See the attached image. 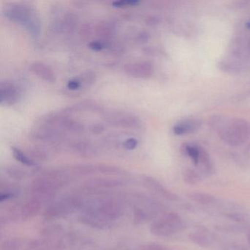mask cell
<instances>
[{
  "label": "cell",
  "mask_w": 250,
  "mask_h": 250,
  "mask_svg": "<svg viewBox=\"0 0 250 250\" xmlns=\"http://www.w3.org/2000/svg\"><path fill=\"white\" fill-rule=\"evenodd\" d=\"M139 39H140V41H146L148 39V35L146 33H141L139 35Z\"/></svg>",
  "instance_id": "38"
},
{
  "label": "cell",
  "mask_w": 250,
  "mask_h": 250,
  "mask_svg": "<svg viewBox=\"0 0 250 250\" xmlns=\"http://www.w3.org/2000/svg\"><path fill=\"white\" fill-rule=\"evenodd\" d=\"M186 153L191 158L196 166L199 165L200 156V148L197 146H187L185 147Z\"/></svg>",
  "instance_id": "26"
},
{
  "label": "cell",
  "mask_w": 250,
  "mask_h": 250,
  "mask_svg": "<svg viewBox=\"0 0 250 250\" xmlns=\"http://www.w3.org/2000/svg\"><path fill=\"white\" fill-rule=\"evenodd\" d=\"M143 183L145 187L148 189L151 190L156 194H159L161 197H164L169 201H177L178 197L175 193L167 189L162 184L155 178L150 176H143Z\"/></svg>",
  "instance_id": "9"
},
{
  "label": "cell",
  "mask_w": 250,
  "mask_h": 250,
  "mask_svg": "<svg viewBox=\"0 0 250 250\" xmlns=\"http://www.w3.org/2000/svg\"><path fill=\"white\" fill-rule=\"evenodd\" d=\"M140 250H168L163 246L159 245V244H152L145 246L144 247Z\"/></svg>",
  "instance_id": "35"
},
{
  "label": "cell",
  "mask_w": 250,
  "mask_h": 250,
  "mask_svg": "<svg viewBox=\"0 0 250 250\" xmlns=\"http://www.w3.org/2000/svg\"><path fill=\"white\" fill-rule=\"evenodd\" d=\"M40 202L36 199H33L24 203L15 215L20 220H27L36 216L40 211Z\"/></svg>",
  "instance_id": "13"
},
{
  "label": "cell",
  "mask_w": 250,
  "mask_h": 250,
  "mask_svg": "<svg viewBox=\"0 0 250 250\" xmlns=\"http://www.w3.org/2000/svg\"><path fill=\"white\" fill-rule=\"evenodd\" d=\"M29 247L31 250H62L64 244L61 240L55 238H43L32 241Z\"/></svg>",
  "instance_id": "11"
},
{
  "label": "cell",
  "mask_w": 250,
  "mask_h": 250,
  "mask_svg": "<svg viewBox=\"0 0 250 250\" xmlns=\"http://www.w3.org/2000/svg\"><path fill=\"white\" fill-rule=\"evenodd\" d=\"M247 27H248V28L250 29V22L247 23Z\"/></svg>",
  "instance_id": "40"
},
{
  "label": "cell",
  "mask_w": 250,
  "mask_h": 250,
  "mask_svg": "<svg viewBox=\"0 0 250 250\" xmlns=\"http://www.w3.org/2000/svg\"><path fill=\"white\" fill-rule=\"evenodd\" d=\"M87 213L109 222V221L115 220L122 216L123 208L119 203L113 200H99L88 206Z\"/></svg>",
  "instance_id": "4"
},
{
  "label": "cell",
  "mask_w": 250,
  "mask_h": 250,
  "mask_svg": "<svg viewBox=\"0 0 250 250\" xmlns=\"http://www.w3.org/2000/svg\"><path fill=\"white\" fill-rule=\"evenodd\" d=\"M66 135V133L63 130L42 124L33 128L29 134V137L31 140L50 144L65 141Z\"/></svg>",
  "instance_id": "6"
},
{
  "label": "cell",
  "mask_w": 250,
  "mask_h": 250,
  "mask_svg": "<svg viewBox=\"0 0 250 250\" xmlns=\"http://www.w3.org/2000/svg\"><path fill=\"white\" fill-rule=\"evenodd\" d=\"M184 228V222L178 213L168 212L155 221L150 227L153 235L161 238L173 236Z\"/></svg>",
  "instance_id": "2"
},
{
  "label": "cell",
  "mask_w": 250,
  "mask_h": 250,
  "mask_svg": "<svg viewBox=\"0 0 250 250\" xmlns=\"http://www.w3.org/2000/svg\"><path fill=\"white\" fill-rule=\"evenodd\" d=\"M93 30L96 36L104 42L112 39L115 33L113 24L107 21H101L95 26Z\"/></svg>",
  "instance_id": "17"
},
{
  "label": "cell",
  "mask_w": 250,
  "mask_h": 250,
  "mask_svg": "<svg viewBox=\"0 0 250 250\" xmlns=\"http://www.w3.org/2000/svg\"><path fill=\"white\" fill-rule=\"evenodd\" d=\"M90 131L94 134H101L104 131V126L101 124H93L90 127Z\"/></svg>",
  "instance_id": "33"
},
{
  "label": "cell",
  "mask_w": 250,
  "mask_h": 250,
  "mask_svg": "<svg viewBox=\"0 0 250 250\" xmlns=\"http://www.w3.org/2000/svg\"><path fill=\"white\" fill-rule=\"evenodd\" d=\"M83 86H84V84L83 83L81 77L72 79V80H69L68 83H67V87L70 90H72V91H75V90H78L80 88H83Z\"/></svg>",
  "instance_id": "29"
},
{
  "label": "cell",
  "mask_w": 250,
  "mask_h": 250,
  "mask_svg": "<svg viewBox=\"0 0 250 250\" xmlns=\"http://www.w3.org/2000/svg\"><path fill=\"white\" fill-rule=\"evenodd\" d=\"M11 150H12L13 156H14V159L20 163L22 164V165L28 167H33L36 165L33 159H30V157L24 154L21 150L17 148V147H11Z\"/></svg>",
  "instance_id": "23"
},
{
  "label": "cell",
  "mask_w": 250,
  "mask_h": 250,
  "mask_svg": "<svg viewBox=\"0 0 250 250\" xmlns=\"http://www.w3.org/2000/svg\"><path fill=\"white\" fill-rule=\"evenodd\" d=\"M70 147L76 153L85 157L94 156L96 153L94 146L86 140H74L70 144Z\"/></svg>",
  "instance_id": "16"
},
{
  "label": "cell",
  "mask_w": 250,
  "mask_h": 250,
  "mask_svg": "<svg viewBox=\"0 0 250 250\" xmlns=\"http://www.w3.org/2000/svg\"><path fill=\"white\" fill-rule=\"evenodd\" d=\"M79 220L84 225L99 228V229L107 228L109 225V222L107 221L104 220V219L91 214V213H87V212L84 214H82V216L79 218Z\"/></svg>",
  "instance_id": "18"
},
{
  "label": "cell",
  "mask_w": 250,
  "mask_h": 250,
  "mask_svg": "<svg viewBox=\"0 0 250 250\" xmlns=\"http://www.w3.org/2000/svg\"><path fill=\"white\" fill-rule=\"evenodd\" d=\"M184 180L189 185H197L201 181V178L194 169H187L184 172Z\"/></svg>",
  "instance_id": "25"
},
{
  "label": "cell",
  "mask_w": 250,
  "mask_h": 250,
  "mask_svg": "<svg viewBox=\"0 0 250 250\" xmlns=\"http://www.w3.org/2000/svg\"><path fill=\"white\" fill-rule=\"evenodd\" d=\"M8 173H9L11 176L15 178H22L23 175H24V172H23L22 171L20 170L18 168L14 167L10 168V169H8Z\"/></svg>",
  "instance_id": "34"
},
{
  "label": "cell",
  "mask_w": 250,
  "mask_h": 250,
  "mask_svg": "<svg viewBox=\"0 0 250 250\" xmlns=\"http://www.w3.org/2000/svg\"><path fill=\"white\" fill-rule=\"evenodd\" d=\"M3 13L8 20L23 26L33 38L40 36V19L33 7L22 4H12L6 6Z\"/></svg>",
  "instance_id": "1"
},
{
  "label": "cell",
  "mask_w": 250,
  "mask_h": 250,
  "mask_svg": "<svg viewBox=\"0 0 250 250\" xmlns=\"http://www.w3.org/2000/svg\"><path fill=\"white\" fill-rule=\"evenodd\" d=\"M30 71L46 83H54L56 81V76L52 68L43 62H33L30 65Z\"/></svg>",
  "instance_id": "10"
},
{
  "label": "cell",
  "mask_w": 250,
  "mask_h": 250,
  "mask_svg": "<svg viewBox=\"0 0 250 250\" xmlns=\"http://www.w3.org/2000/svg\"><path fill=\"white\" fill-rule=\"evenodd\" d=\"M140 3L138 0H119V1H114L112 2V6L115 8H126V7L137 6Z\"/></svg>",
  "instance_id": "28"
},
{
  "label": "cell",
  "mask_w": 250,
  "mask_h": 250,
  "mask_svg": "<svg viewBox=\"0 0 250 250\" xmlns=\"http://www.w3.org/2000/svg\"><path fill=\"white\" fill-rule=\"evenodd\" d=\"M87 46L93 51H101L106 47V44L102 41H93L90 42Z\"/></svg>",
  "instance_id": "32"
},
{
  "label": "cell",
  "mask_w": 250,
  "mask_h": 250,
  "mask_svg": "<svg viewBox=\"0 0 250 250\" xmlns=\"http://www.w3.org/2000/svg\"><path fill=\"white\" fill-rule=\"evenodd\" d=\"M187 197L191 201L195 202L199 204L206 205V206L213 204L216 202V197L214 196L205 192L194 191V192L188 193Z\"/></svg>",
  "instance_id": "21"
},
{
  "label": "cell",
  "mask_w": 250,
  "mask_h": 250,
  "mask_svg": "<svg viewBox=\"0 0 250 250\" xmlns=\"http://www.w3.org/2000/svg\"><path fill=\"white\" fill-rule=\"evenodd\" d=\"M20 92L14 83L2 81L0 83V104L11 106L15 104L20 99Z\"/></svg>",
  "instance_id": "8"
},
{
  "label": "cell",
  "mask_w": 250,
  "mask_h": 250,
  "mask_svg": "<svg viewBox=\"0 0 250 250\" xmlns=\"http://www.w3.org/2000/svg\"><path fill=\"white\" fill-rule=\"evenodd\" d=\"M200 124H201L200 121L197 120H188V121H184V123H181V124L175 125L173 131L177 135L193 132L200 126Z\"/></svg>",
  "instance_id": "20"
},
{
  "label": "cell",
  "mask_w": 250,
  "mask_h": 250,
  "mask_svg": "<svg viewBox=\"0 0 250 250\" xmlns=\"http://www.w3.org/2000/svg\"><path fill=\"white\" fill-rule=\"evenodd\" d=\"M123 184L122 181L112 178H94L87 182V187L92 188H114L121 187Z\"/></svg>",
  "instance_id": "19"
},
{
  "label": "cell",
  "mask_w": 250,
  "mask_h": 250,
  "mask_svg": "<svg viewBox=\"0 0 250 250\" xmlns=\"http://www.w3.org/2000/svg\"><path fill=\"white\" fill-rule=\"evenodd\" d=\"M227 216H228L229 219H232V221H235V222H242V221L245 219L244 215L241 214V213H228Z\"/></svg>",
  "instance_id": "36"
},
{
  "label": "cell",
  "mask_w": 250,
  "mask_h": 250,
  "mask_svg": "<svg viewBox=\"0 0 250 250\" xmlns=\"http://www.w3.org/2000/svg\"><path fill=\"white\" fill-rule=\"evenodd\" d=\"M248 242L249 244H250V234H249L248 235Z\"/></svg>",
  "instance_id": "39"
},
{
  "label": "cell",
  "mask_w": 250,
  "mask_h": 250,
  "mask_svg": "<svg viewBox=\"0 0 250 250\" xmlns=\"http://www.w3.org/2000/svg\"><path fill=\"white\" fill-rule=\"evenodd\" d=\"M137 145H138V141L135 138L131 137V138L126 139L124 142L123 146H124V148L126 149V150H131L135 149Z\"/></svg>",
  "instance_id": "31"
},
{
  "label": "cell",
  "mask_w": 250,
  "mask_h": 250,
  "mask_svg": "<svg viewBox=\"0 0 250 250\" xmlns=\"http://www.w3.org/2000/svg\"><path fill=\"white\" fill-rule=\"evenodd\" d=\"M96 171L104 174V175H124L125 171L118 167L112 166L108 165H99L96 166Z\"/></svg>",
  "instance_id": "22"
},
{
  "label": "cell",
  "mask_w": 250,
  "mask_h": 250,
  "mask_svg": "<svg viewBox=\"0 0 250 250\" xmlns=\"http://www.w3.org/2000/svg\"><path fill=\"white\" fill-rule=\"evenodd\" d=\"M78 24V16L74 12H67L64 14L62 21L59 23V29L61 31L67 34H72L77 30Z\"/></svg>",
  "instance_id": "14"
},
{
  "label": "cell",
  "mask_w": 250,
  "mask_h": 250,
  "mask_svg": "<svg viewBox=\"0 0 250 250\" xmlns=\"http://www.w3.org/2000/svg\"><path fill=\"white\" fill-rule=\"evenodd\" d=\"M109 123L111 125L124 128H137L140 125V120L137 117L127 114L110 117Z\"/></svg>",
  "instance_id": "12"
},
{
  "label": "cell",
  "mask_w": 250,
  "mask_h": 250,
  "mask_svg": "<svg viewBox=\"0 0 250 250\" xmlns=\"http://www.w3.org/2000/svg\"><path fill=\"white\" fill-rule=\"evenodd\" d=\"M146 21L148 25H154V24H158L159 20L155 17H149L146 19Z\"/></svg>",
  "instance_id": "37"
},
{
  "label": "cell",
  "mask_w": 250,
  "mask_h": 250,
  "mask_svg": "<svg viewBox=\"0 0 250 250\" xmlns=\"http://www.w3.org/2000/svg\"><path fill=\"white\" fill-rule=\"evenodd\" d=\"M42 125H49L68 131L72 134H80L84 132V125L81 122L70 118L69 115H65L62 112L60 113H52L42 118Z\"/></svg>",
  "instance_id": "3"
},
{
  "label": "cell",
  "mask_w": 250,
  "mask_h": 250,
  "mask_svg": "<svg viewBox=\"0 0 250 250\" xmlns=\"http://www.w3.org/2000/svg\"><path fill=\"white\" fill-rule=\"evenodd\" d=\"M92 33H93V28H92L91 25L88 24V23L83 24L80 27V31H79L80 37L84 39V40L88 39L91 36Z\"/></svg>",
  "instance_id": "30"
},
{
  "label": "cell",
  "mask_w": 250,
  "mask_h": 250,
  "mask_svg": "<svg viewBox=\"0 0 250 250\" xmlns=\"http://www.w3.org/2000/svg\"><path fill=\"white\" fill-rule=\"evenodd\" d=\"M228 129H222V137L231 146H239L250 137V125L242 120H234Z\"/></svg>",
  "instance_id": "5"
},
{
  "label": "cell",
  "mask_w": 250,
  "mask_h": 250,
  "mask_svg": "<svg viewBox=\"0 0 250 250\" xmlns=\"http://www.w3.org/2000/svg\"><path fill=\"white\" fill-rule=\"evenodd\" d=\"M189 239L197 245L203 247H208L210 244V240L209 237L200 232H191L188 235Z\"/></svg>",
  "instance_id": "24"
},
{
  "label": "cell",
  "mask_w": 250,
  "mask_h": 250,
  "mask_svg": "<svg viewBox=\"0 0 250 250\" xmlns=\"http://www.w3.org/2000/svg\"><path fill=\"white\" fill-rule=\"evenodd\" d=\"M29 153L33 157L36 158V159H39V160H45V159H47L48 157H49V153H48L47 150L42 147H33V148L30 149V153Z\"/></svg>",
  "instance_id": "27"
},
{
  "label": "cell",
  "mask_w": 250,
  "mask_h": 250,
  "mask_svg": "<svg viewBox=\"0 0 250 250\" xmlns=\"http://www.w3.org/2000/svg\"><path fill=\"white\" fill-rule=\"evenodd\" d=\"M124 71L127 75L134 78L147 79L153 74V66L148 61L131 62L124 65Z\"/></svg>",
  "instance_id": "7"
},
{
  "label": "cell",
  "mask_w": 250,
  "mask_h": 250,
  "mask_svg": "<svg viewBox=\"0 0 250 250\" xmlns=\"http://www.w3.org/2000/svg\"><path fill=\"white\" fill-rule=\"evenodd\" d=\"M100 109V106L94 101L86 100L67 107L62 112L65 115H69L77 112H83V111H98Z\"/></svg>",
  "instance_id": "15"
}]
</instances>
